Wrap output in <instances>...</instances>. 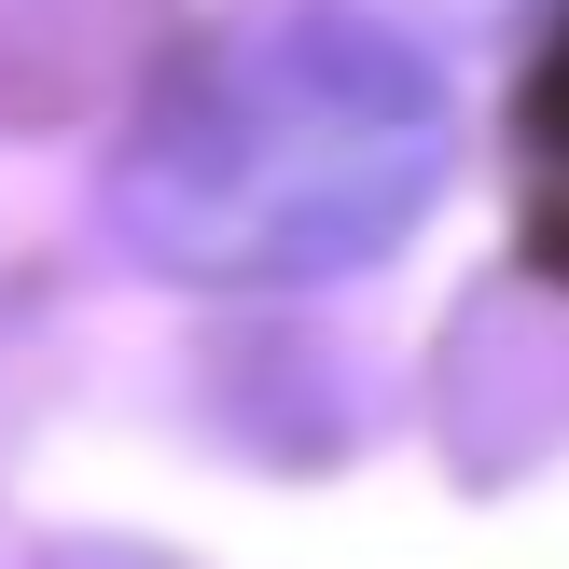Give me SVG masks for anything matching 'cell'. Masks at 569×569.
<instances>
[{"instance_id": "1", "label": "cell", "mask_w": 569, "mask_h": 569, "mask_svg": "<svg viewBox=\"0 0 569 569\" xmlns=\"http://www.w3.org/2000/svg\"><path fill=\"white\" fill-rule=\"evenodd\" d=\"M445 153H459V111L417 42L361 14H292L222 42L139 111L111 167V237L194 292H306L417 237Z\"/></svg>"}, {"instance_id": "2", "label": "cell", "mask_w": 569, "mask_h": 569, "mask_svg": "<svg viewBox=\"0 0 569 569\" xmlns=\"http://www.w3.org/2000/svg\"><path fill=\"white\" fill-rule=\"evenodd\" d=\"M515 237L542 278H569V0L542 14V42L515 70Z\"/></svg>"}]
</instances>
